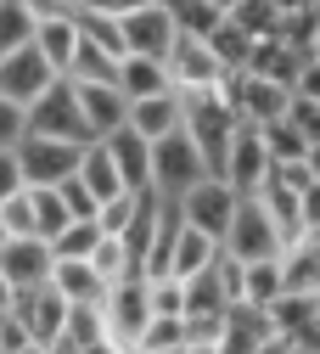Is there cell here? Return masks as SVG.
<instances>
[{"label": "cell", "instance_id": "1", "mask_svg": "<svg viewBox=\"0 0 320 354\" xmlns=\"http://www.w3.org/2000/svg\"><path fill=\"white\" fill-rule=\"evenodd\" d=\"M203 174H208V163H203V152L191 147L186 129H169V136L147 141V186H152L158 197L174 203L186 186H197Z\"/></svg>", "mask_w": 320, "mask_h": 354}, {"label": "cell", "instance_id": "2", "mask_svg": "<svg viewBox=\"0 0 320 354\" xmlns=\"http://www.w3.org/2000/svg\"><path fill=\"white\" fill-rule=\"evenodd\" d=\"M219 248L231 253V259H270V253L281 248V225L270 219V208H264L253 192H242L236 208H231V219H225Z\"/></svg>", "mask_w": 320, "mask_h": 354}, {"label": "cell", "instance_id": "3", "mask_svg": "<svg viewBox=\"0 0 320 354\" xmlns=\"http://www.w3.org/2000/svg\"><path fill=\"white\" fill-rule=\"evenodd\" d=\"M23 113H28V136H51V141H73V147L90 141V129L79 118V96H73L68 79H51Z\"/></svg>", "mask_w": 320, "mask_h": 354}, {"label": "cell", "instance_id": "4", "mask_svg": "<svg viewBox=\"0 0 320 354\" xmlns=\"http://www.w3.org/2000/svg\"><path fill=\"white\" fill-rule=\"evenodd\" d=\"M6 309H12V321H17V332H23V343H28V348H45V343H57V337H62L68 298H62L51 281L12 292V304H6Z\"/></svg>", "mask_w": 320, "mask_h": 354}, {"label": "cell", "instance_id": "5", "mask_svg": "<svg viewBox=\"0 0 320 354\" xmlns=\"http://www.w3.org/2000/svg\"><path fill=\"white\" fill-rule=\"evenodd\" d=\"M163 68H169V91H174V96L219 91V84H225L219 57L208 51V39H197V34H174V46L163 51Z\"/></svg>", "mask_w": 320, "mask_h": 354}, {"label": "cell", "instance_id": "6", "mask_svg": "<svg viewBox=\"0 0 320 354\" xmlns=\"http://www.w3.org/2000/svg\"><path fill=\"white\" fill-rule=\"evenodd\" d=\"M236 197L242 192H231L219 180V174H203L197 186H186L174 197V208H180V225H191V231H203V236H225V219H231V208H236Z\"/></svg>", "mask_w": 320, "mask_h": 354}, {"label": "cell", "instance_id": "7", "mask_svg": "<svg viewBox=\"0 0 320 354\" xmlns=\"http://www.w3.org/2000/svg\"><path fill=\"white\" fill-rule=\"evenodd\" d=\"M225 102H231V113L242 118V124H270V118H281V107H287V84H276V79H258V73H225Z\"/></svg>", "mask_w": 320, "mask_h": 354}, {"label": "cell", "instance_id": "8", "mask_svg": "<svg viewBox=\"0 0 320 354\" xmlns=\"http://www.w3.org/2000/svg\"><path fill=\"white\" fill-rule=\"evenodd\" d=\"M174 17H169V6L163 0H141L135 12H124L118 17V39H124V57L135 51V57H163L169 46H174Z\"/></svg>", "mask_w": 320, "mask_h": 354}, {"label": "cell", "instance_id": "9", "mask_svg": "<svg viewBox=\"0 0 320 354\" xmlns=\"http://www.w3.org/2000/svg\"><path fill=\"white\" fill-rule=\"evenodd\" d=\"M270 332L298 343V348H320V292H276L264 304Z\"/></svg>", "mask_w": 320, "mask_h": 354}, {"label": "cell", "instance_id": "10", "mask_svg": "<svg viewBox=\"0 0 320 354\" xmlns=\"http://www.w3.org/2000/svg\"><path fill=\"white\" fill-rule=\"evenodd\" d=\"M79 163L73 141H51V136H23L17 141V169H23V186H57L68 180Z\"/></svg>", "mask_w": 320, "mask_h": 354}, {"label": "cell", "instance_id": "11", "mask_svg": "<svg viewBox=\"0 0 320 354\" xmlns=\"http://www.w3.org/2000/svg\"><path fill=\"white\" fill-rule=\"evenodd\" d=\"M264 169H270V152L258 141V129L253 124H236L231 141H225V158H219V180L231 186V192H258Z\"/></svg>", "mask_w": 320, "mask_h": 354}, {"label": "cell", "instance_id": "12", "mask_svg": "<svg viewBox=\"0 0 320 354\" xmlns=\"http://www.w3.org/2000/svg\"><path fill=\"white\" fill-rule=\"evenodd\" d=\"M0 276L12 281V292L39 287L45 276H51V242L45 236H6L0 242Z\"/></svg>", "mask_w": 320, "mask_h": 354}, {"label": "cell", "instance_id": "13", "mask_svg": "<svg viewBox=\"0 0 320 354\" xmlns=\"http://www.w3.org/2000/svg\"><path fill=\"white\" fill-rule=\"evenodd\" d=\"M51 79H62V73H51L45 68V57L34 51V46H17V51H0V96H12V102H34Z\"/></svg>", "mask_w": 320, "mask_h": 354}, {"label": "cell", "instance_id": "14", "mask_svg": "<svg viewBox=\"0 0 320 354\" xmlns=\"http://www.w3.org/2000/svg\"><path fill=\"white\" fill-rule=\"evenodd\" d=\"M68 84H73V79H68ZM73 96H79V118H84V129H90V141L113 136V129L124 124V113H129V102L113 91V84H73Z\"/></svg>", "mask_w": 320, "mask_h": 354}, {"label": "cell", "instance_id": "15", "mask_svg": "<svg viewBox=\"0 0 320 354\" xmlns=\"http://www.w3.org/2000/svg\"><path fill=\"white\" fill-rule=\"evenodd\" d=\"M113 91L124 96V102H141V96H163L169 91V68H163V57H118V68H113Z\"/></svg>", "mask_w": 320, "mask_h": 354}, {"label": "cell", "instance_id": "16", "mask_svg": "<svg viewBox=\"0 0 320 354\" xmlns=\"http://www.w3.org/2000/svg\"><path fill=\"white\" fill-rule=\"evenodd\" d=\"M73 174H79V186L96 197V208H107L113 197H124V180H118V169H113V158H107V147H102V141H84V147H79Z\"/></svg>", "mask_w": 320, "mask_h": 354}, {"label": "cell", "instance_id": "17", "mask_svg": "<svg viewBox=\"0 0 320 354\" xmlns=\"http://www.w3.org/2000/svg\"><path fill=\"white\" fill-rule=\"evenodd\" d=\"M102 147H107V158H113V169H118L124 192H147V141L135 136L129 124H118L113 136H102Z\"/></svg>", "mask_w": 320, "mask_h": 354}, {"label": "cell", "instance_id": "18", "mask_svg": "<svg viewBox=\"0 0 320 354\" xmlns=\"http://www.w3.org/2000/svg\"><path fill=\"white\" fill-rule=\"evenodd\" d=\"M79 17V12H73ZM73 17H45V23H34V34H28V46L45 57V68L51 73H68V62H73V46H79V23Z\"/></svg>", "mask_w": 320, "mask_h": 354}, {"label": "cell", "instance_id": "19", "mask_svg": "<svg viewBox=\"0 0 320 354\" xmlns=\"http://www.w3.org/2000/svg\"><path fill=\"white\" fill-rule=\"evenodd\" d=\"M124 124H129L141 141H158V136H169V129H180V96L163 91V96H141V102H129Z\"/></svg>", "mask_w": 320, "mask_h": 354}, {"label": "cell", "instance_id": "20", "mask_svg": "<svg viewBox=\"0 0 320 354\" xmlns=\"http://www.w3.org/2000/svg\"><path fill=\"white\" fill-rule=\"evenodd\" d=\"M214 253H219V242L214 236H203V231H191V225H180L174 231V242H169V259H163V270L169 276H203L208 264H214Z\"/></svg>", "mask_w": 320, "mask_h": 354}, {"label": "cell", "instance_id": "21", "mask_svg": "<svg viewBox=\"0 0 320 354\" xmlns=\"http://www.w3.org/2000/svg\"><path fill=\"white\" fill-rule=\"evenodd\" d=\"M45 281H51L68 304H96L107 292V281L90 270V259H51V276H45Z\"/></svg>", "mask_w": 320, "mask_h": 354}, {"label": "cell", "instance_id": "22", "mask_svg": "<svg viewBox=\"0 0 320 354\" xmlns=\"http://www.w3.org/2000/svg\"><path fill=\"white\" fill-rule=\"evenodd\" d=\"M258 141H264L270 163H292V158H314V141L320 136H309V129H298L287 118H270V124H258Z\"/></svg>", "mask_w": 320, "mask_h": 354}, {"label": "cell", "instance_id": "23", "mask_svg": "<svg viewBox=\"0 0 320 354\" xmlns=\"http://www.w3.org/2000/svg\"><path fill=\"white\" fill-rule=\"evenodd\" d=\"M281 292V270H276V253L270 259H242V304H270Z\"/></svg>", "mask_w": 320, "mask_h": 354}, {"label": "cell", "instance_id": "24", "mask_svg": "<svg viewBox=\"0 0 320 354\" xmlns=\"http://www.w3.org/2000/svg\"><path fill=\"white\" fill-rule=\"evenodd\" d=\"M96 236H102V219H96V214H84V219H68V225L51 236V259H90Z\"/></svg>", "mask_w": 320, "mask_h": 354}, {"label": "cell", "instance_id": "25", "mask_svg": "<svg viewBox=\"0 0 320 354\" xmlns=\"http://www.w3.org/2000/svg\"><path fill=\"white\" fill-rule=\"evenodd\" d=\"M28 219H34V236H45V242L68 225V208H62L57 186H28Z\"/></svg>", "mask_w": 320, "mask_h": 354}, {"label": "cell", "instance_id": "26", "mask_svg": "<svg viewBox=\"0 0 320 354\" xmlns=\"http://www.w3.org/2000/svg\"><path fill=\"white\" fill-rule=\"evenodd\" d=\"M90 270H96L107 287H113V281H124V276H135V270H129V253H124V242H118L113 231H102V236H96V248H90Z\"/></svg>", "mask_w": 320, "mask_h": 354}, {"label": "cell", "instance_id": "27", "mask_svg": "<svg viewBox=\"0 0 320 354\" xmlns=\"http://www.w3.org/2000/svg\"><path fill=\"white\" fill-rule=\"evenodd\" d=\"M225 17H231L242 34H253V39H264V34H276V23H281V12H276V0H236V6L231 12H225Z\"/></svg>", "mask_w": 320, "mask_h": 354}, {"label": "cell", "instance_id": "28", "mask_svg": "<svg viewBox=\"0 0 320 354\" xmlns=\"http://www.w3.org/2000/svg\"><path fill=\"white\" fill-rule=\"evenodd\" d=\"M147 304H152V315H180L186 309V281L169 270H147Z\"/></svg>", "mask_w": 320, "mask_h": 354}, {"label": "cell", "instance_id": "29", "mask_svg": "<svg viewBox=\"0 0 320 354\" xmlns=\"http://www.w3.org/2000/svg\"><path fill=\"white\" fill-rule=\"evenodd\" d=\"M163 6H169V17H174V28H180V34H197V39L225 17L219 6H208V0H163Z\"/></svg>", "mask_w": 320, "mask_h": 354}, {"label": "cell", "instance_id": "30", "mask_svg": "<svg viewBox=\"0 0 320 354\" xmlns=\"http://www.w3.org/2000/svg\"><path fill=\"white\" fill-rule=\"evenodd\" d=\"M28 34H34V17L23 0H0V51H17L28 46Z\"/></svg>", "mask_w": 320, "mask_h": 354}, {"label": "cell", "instance_id": "31", "mask_svg": "<svg viewBox=\"0 0 320 354\" xmlns=\"http://www.w3.org/2000/svg\"><path fill=\"white\" fill-rule=\"evenodd\" d=\"M23 136H28V113H23V102L0 96V147H17Z\"/></svg>", "mask_w": 320, "mask_h": 354}, {"label": "cell", "instance_id": "32", "mask_svg": "<svg viewBox=\"0 0 320 354\" xmlns=\"http://www.w3.org/2000/svg\"><path fill=\"white\" fill-rule=\"evenodd\" d=\"M57 197H62L68 219H84V214H96V197H90V192L79 186V174H68V180H57Z\"/></svg>", "mask_w": 320, "mask_h": 354}, {"label": "cell", "instance_id": "33", "mask_svg": "<svg viewBox=\"0 0 320 354\" xmlns=\"http://www.w3.org/2000/svg\"><path fill=\"white\" fill-rule=\"evenodd\" d=\"M12 192H23V169H17V147H0V203Z\"/></svg>", "mask_w": 320, "mask_h": 354}, {"label": "cell", "instance_id": "34", "mask_svg": "<svg viewBox=\"0 0 320 354\" xmlns=\"http://www.w3.org/2000/svg\"><path fill=\"white\" fill-rule=\"evenodd\" d=\"M23 6H28L34 23H45V17H73V12H79V0H23Z\"/></svg>", "mask_w": 320, "mask_h": 354}, {"label": "cell", "instance_id": "35", "mask_svg": "<svg viewBox=\"0 0 320 354\" xmlns=\"http://www.w3.org/2000/svg\"><path fill=\"white\" fill-rule=\"evenodd\" d=\"M135 6H141V0H79V12H96V17H124Z\"/></svg>", "mask_w": 320, "mask_h": 354}, {"label": "cell", "instance_id": "36", "mask_svg": "<svg viewBox=\"0 0 320 354\" xmlns=\"http://www.w3.org/2000/svg\"><path fill=\"white\" fill-rule=\"evenodd\" d=\"M12 348H28V343H23L17 321H12V309H0V354H12Z\"/></svg>", "mask_w": 320, "mask_h": 354}, {"label": "cell", "instance_id": "37", "mask_svg": "<svg viewBox=\"0 0 320 354\" xmlns=\"http://www.w3.org/2000/svg\"><path fill=\"white\" fill-rule=\"evenodd\" d=\"M247 354H298V343H287V337H276V332H270L258 348H247Z\"/></svg>", "mask_w": 320, "mask_h": 354}, {"label": "cell", "instance_id": "38", "mask_svg": "<svg viewBox=\"0 0 320 354\" xmlns=\"http://www.w3.org/2000/svg\"><path fill=\"white\" fill-rule=\"evenodd\" d=\"M276 12L287 17V12H320V0H276Z\"/></svg>", "mask_w": 320, "mask_h": 354}, {"label": "cell", "instance_id": "39", "mask_svg": "<svg viewBox=\"0 0 320 354\" xmlns=\"http://www.w3.org/2000/svg\"><path fill=\"white\" fill-rule=\"evenodd\" d=\"M135 354H191L186 343H169V348H135Z\"/></svg>", "mask_w": 320, "mask_h": 354}, {"label": "cell", "instance_id": "40", "mask_svg": "<svg viewBox=\"0 0 320 354\" xmlns=\"http://www.w3.org/2000/svg\"><path fill=\"white\" fill-rule=\"evenodd\" d=\"M6 304H12V281H6V276H0V309H6Z\"/></svg>", "mask_w": 320, "mask_h": 354}, {"label": "cell", "instance_id": "41", "mask_svg": "<svg viewBox=\"0 0 320 354\" xmlns=\"http://www.w3.org/2000/svg\"><path fill=\"white\" fill-rule=\"evenodd\" d=\"M208 6H219V12H231V6H236V0H208Z\"/></svg>", "mask_w": 320, "mask_h": 354}, {"label": "cell", "instance_id": "42", "mask_svg": "<svg viewBox=\"0 0 320 354\" xmlns=\"http://www.w3.org/2000/svg\"><path fill=\"white\" fill-rule=\"evenodd\" d=\"M0 242H6V219H0Z\"/></svg>", "mask_w": 320, "mask_h": 354}, {"label": "cell", "instance_id": "43", "mask_svg": "<svg viewBox=\"0 0 320 354\" xmlns=\"http://www.w3.org/2000/svg\"><path fill=\"white\" fill-rule=\"evenodd\" d=\"M12 354H34V348H12Z\"/></svg>", "mask_w": 320, "mask_h": 354}]
</instances>
